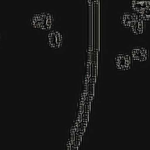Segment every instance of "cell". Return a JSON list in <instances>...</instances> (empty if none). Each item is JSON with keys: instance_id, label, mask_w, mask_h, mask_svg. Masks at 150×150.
<instances>
[{"instance_id": "obj_7", "label": "cell", "mask_w": 150, "mask_h": 150, "mask_svg": "<svg viewBox=\"0 0 150 150\" xmlns=\"http://www.w3.org/2000/svg\"><path fill=\"white\" fill-rule=\"evenodd\" d=\"M56 18L55 14L51 11H47L44 32H47L55 28Z\"/></svg>"}, {"instance_id": "obj_1", "label": "cell", "mask_w": 150, "mask_h": 150, "mask_svg": "<svg viewBox=\"0 0 150 150\" xmlns=\"http://www.w3.org/2000/svg\"><path fill=\"white\" fill-rule=\"evenodd\" d=\"M46 46L52 50L63 49L66 42L65 33L58 28H54L47 32L46 35Z\"/></svg>"}, {"instance_id": "obj_4", "label": "cell", "mask_w": 150, "mask_h": 150, "mask_svg": "<svg viewBox=\"0 0 150 150\" xmlns=\"http://www.w3.org/2000/svg\"><path fill=\"white\" fill-rule=\"evenodd\" d=\"M47 11L33 13L29 20V26L33 30L44 32Z\"/></svg>"}, {"instance_id": "obj_3", "label": "cell", "mask_w": 150, "mask_h": 150, "mask_svg": "<svg viewBox=\"0 0 150 150\" xmlns=\"http://www.w3.org/2000/svg\"><path fill=\"white\" fill-rule=\"evenodd\" d=\"M129 52L134 63H146L149 59V49L146 46H134Z\"/></svg>"}, {"instance_id": "obj_2", "label": "cell", "mask_w": 150, "mask_h": 150, "mask_svg": "<svg viewBox=\"0 0 150 150\" xmlns=\"http://www.w3.org/2000/svg\"><path fill=\"white\" fill-rule=\"evenodd\" d=\"M113 64L116 71L125 72L132 69L134 62L129 52H122L115 54Z\"/></svg>"}, {"instance_id": "obj_8", "label": "cell", "mask_w": 150, "mask_h": 150, "mask_svg": "<svg viewBox=\"0 0 150 150\" xmlns=\"http://www.w3.org/2000/svg\"><path fill=\"white\" fill-rule=\"evenodd\" d=\"M2 44V34L1 32L0 31V47L1 46Z\"/></svg>"}, {"instance_id": "obj_6", "label": "cell", "mask_w": 150, "mask_h": 150, "mask_svg": "<svg viewBox=\"0 0 150 150\" xmlns=\"http://www.w3.org/2000/svg\"><path fill=\"white\" fill-rule=\"evenodd\" d=\"M146 22L139 17L134 24L129 28V33L134 36H141L145 34L146 31Z\"/></svg>"}, {"instance_id": "obj_5", "label": "cell", "mask_w": 150, "mask_h": 150, "mask_svg": "<svg viewBox=\"0 0 150 150\" xmlns=\"http://www.w3.org/2000/svg\"><path fill=\"white\" fill-rule=\"evenodd\" d=\"M139 17V14L133 10L123 11L119 16V24L123 28L129 29L134 24Z\"/></svg>"}]
</instances>
